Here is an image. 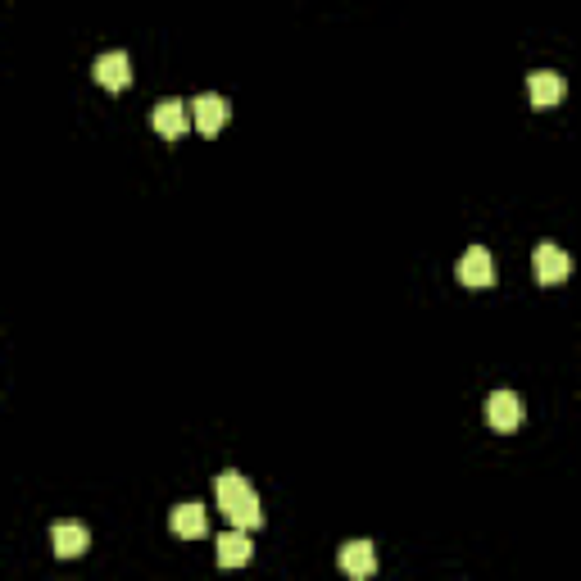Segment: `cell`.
<instances>
[{"instance_id":"obj_1","label":"cell","mask_w":581,"mask_h":581,"mask_svg":"<svg viewBox=\"0 0 581 581\" xmlns=\"http://www.w3.org/2000/svg\"><path fill=\"white\" fill-rule=\"evenodd\" d=\"M214 495H218V509L232 518V527H246V532H250V527H264L259 495L241 473H218L214 477Z\"/></svg>"},{"instance_id":"obj_2","label":"cell","mask_w":581,"mask_h":581,"mask_svg":"<svg viewBox=\"0 0 581 581\" xmlns=\"http://www.w3.org/2000/svg\"><path fill=\"white\" fill-rule=\"evenodd\" d=\"M191 119H196L200 137H218V132H223V123L232 119V105H227L223 96H214V91H205V96L191 100Z\"/></svg>"},{"instance_id":"obj_3","label":"cell","mask_w":581,"mask_h":581,"mask_svg":"<svg viewBox=\"0 0 581 581\" xmlns=\"http://www.w3.org/2000/svg\"><path fill=\"white\" fill-rule=\"evenodd\" d=\"M532 273H536V282H541V286H559V282H568V273H572V259L563 255L559 246H550V241H541V246L532 250Z\"/></svg>"},{"instance_id":"obj_4","label":"cell","mask_w":581,"mask_h":581,"mask_svg":"<svg viewBox=\"0 0 581 581\" xmlns=\"http://www.w3.org/2000/svg\"><path fill=\"white\" fill-rule=\"evenodd\" d=\"M150 123H155V132L164 141H182L196 119H191V105H182V100H159L155 114H150Z\"/></svg>"},{"instance_id":"obj_5","label":"cell","mask_w":581,"mask_h":581,"mask_svg":"<svg viewBox=\"0 0 581 581\" xmlns=\"http://www.w3.org/2000/svg\"><path fill=\"white\" fill-rule=\"evenodd\" d=\"M459 282L463 286H473V291H486V286L495 282V264H491V250L486 246H468L463 250V259H459Z\"/></svg>"},{"instance_id":"obj_6","label":"cell","mask_w":581,"mask_h":581,"mask_svg":"<svg viewBox=\"0 0 581 581\" xmlns=\"http://www.w3.org/2000/svg\"><path fill=\"white\" fill-rule=\"evenodd\" d=\"M336 563H341L345 577H355V581H368L377 572V554L368 541H345L341 554H336Z\"/></svg>"},{"instance_id":"obj_7","label":"cell","mask_w":581,"mask_h":581,"mask_svg":"<svg viewBox=\"0 0 581 581\" xmlns=\"http://www.w3.org/2000/svg\"><path fill=\"white\" fill-rule=\"evenodd\" d=\"M91 73H96V82L100 87H109V91H123L132 82V60L123 55V50H105L96 64H91Z\"/></svg>"},{"instance_id":"obj_8","label":"cell","mask_w":581,"mask_h":581,"mask_svg":"<svg viewBox=\"0 0 581 581\" xmlns=\"http://www.w3.org/2000/svg\"><path fill=\"white\" fill-rule=\"evenodd\" d=\"M486 423L495 432H513L522 423V400L513 391H491V400H486Z\"/></svg>"},{"instance_id":"obj_9","label":"cell","mask_w":581,"mask_h":581,"mask_svg":"<svg viewBox=\"0 0 581 581\" xmlns=\"http://www.w3.org/2000/svg\"><path fill=\"white\" fill-rule=\"evenodd\" d=\"M214 554H218V568H246V563L255 559V545H250L246 527H237V532H223V536H218Z\"/></svg>"},{"instance_id":"obj_10","label":"cell","mask_w":581,"mask_h":581,"mask_svg":"<svg viewBox=\"0 0 581 581\" xmlns=\"http://www.w3.org/2000/svg\"><path fill=\"white\" fill-rule=\"evenodd\" d=\"M50 545H55L60 559H78V554H87L91 532L82 522H55V527H50Z\"/></svg>"},{"instance_id":"obj_11","label":"cell","mask_w":581,"mask_h":581,"mask_svg":"<svg viewBox=\"0 0 581 581\" xmlns=\"http://www.w3.org/2000/svg\"><path fill=\"white\" fill-rule=\"evenodd\" d=\"M563 78L559 73H550V69H536V73H527V96H532V105L536 109H554L563 100Z\"/></svg>"},{"instance_id":"obj_12","label":"cell","mask_w":581,"mask_h":581,"mask_svg":"<svg viewBox=\"0 0 581 581\" xmlns=\"http://www.w3.org/2000/svg\"><path fill=\"white\" fill-rule=\"evenodd\" d=\"M168 527H173V536H182V541H200V536L209 532L200 504H178V509L168 513Z\"/></svg>"}]
</instances>
